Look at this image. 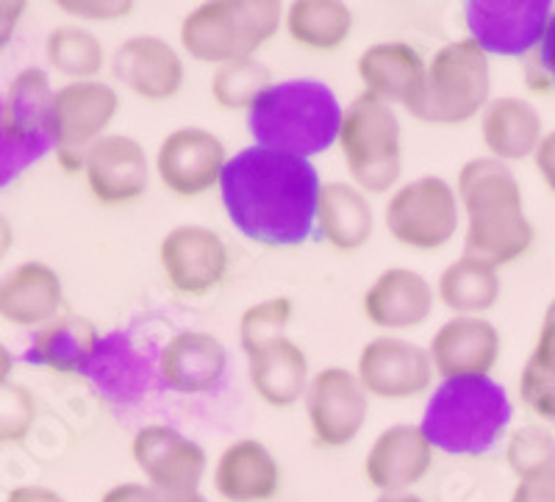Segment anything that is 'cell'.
Masks as SVG:
<instances>
[{
    "instance_id": "obj_45",
    "label": "cell",
    "mask_w": 555,
    "mask_h": 502,
    "mask_svg": "<svg viewBox=\"0 0 555 502\" xmlns=\"http://www.w3.org/2000/svg\"><path fill=\"white\" fill-rule=\"evenodd\" d=\"M7 502H67L48 486H17L7 494Z\"/></svg>"
},
{
    "instance_id": "obj_10",
    "label": "cell",
    "mask_w": 555,
    "mask_h": 502,
    "mask_svg": "<svg viewBox=\"0 0 555 502\" xmlns=\"http://www.w3.org/2000/svg\"><path fill=\"white\" fill-rule=\"evenodd\" d=\"M131 455L162 502H186L203 494L201 484L208 464L206 450L176 427H139L131 441Z\"/></svg>"
},
{
    "instance_id": "obj_36",
    "label": "cell",
    "mask_w": 555,
    "mask_h": 502,
    "mask_svg": "<svg viewBox=\"0 0 555 502\" xmlns=\"http://www.w3.org/2000/svg\"><path fill=\"white\" fill-rule=\"evenodd\" d=\"M505 461L517 477L555 466V436L544 425L517 427L505 445Z\"/></svg>"
},
{
    "instance_id": "obj_8",
    "label": "cell",
    "mask_w": 555,
    "mask_h": 502,
    "mask_svg": "<svg viewBox=\"0 0 555 502\" xmlns=\"http://www.w3.org/2000/svg\"><path fill=\"white\" fill-rule=\"evenodd\" d=\"M384 220L398 245L414 253L442 250L459 231V195L442 176H423L395 189Z\"/></svg>"
},
{
    "instance_id": "obj_28",
    "label": "cell",
    "mask_w": 555,
    "mask_h": 502,
    "mask_svg": "<svg viewBox=\"0 0 555 502\" xmlns=\"http://www.w3.org/2000/svg\"><path fill=\"white\" fill-rule=\"evenodd\" d=\"M250 386L272 409H289L306 397L311 384L309 356L289 336L272 342L270 347L247 358Z\"/></svg>"
},
{
    "instance_id": "obj_13",
    "label": "cell",
    "mask_w": 555,
    "mask_h": 502,
    "mask_svg": "<svg viewBox=\"0 0 555 502\" xmlns=\"http://www.w3.org/2000/svg\"><path fill=\"white\" fill-rule=\"evenodd\" d=\"M158 265L176 295L203 297L225 281L228 247L211 228L178 226L162 239Z\"/></svg>"
},
{
    "instance_id": "obj_19",
    "label": "cell",
    "mask_w": 555,
    "mask_h": 502,
    "mask_svg": "<svg viewBox=\"0 0 555 502\" xmlns=\"http://www.w3.org/2000/svg\"><path fill=\"white\" fill-rule=\"evenodd\" d=\"M434 447L420 425H391L373 441L364 459L366 484L380 494L409 491L434 466Z\"/></svg>"
},
{
    "instance_id": "obj_41",
    "label": "cell",
    "mask_w": 555,
    "mask_h": 502,
    "mask_svg": "<svg viewBox=\"0 0 555 502\" xmlns=\"http://www.w3.org/2000/svg\"><path fill=\"white\" fill-rule=\"evenodd\" d=\"M508 502H555V466L517 477Z\"/></svg>"
},
{
    "instance_id": "obj_5",
    "label": "cell",
    "mask_w": 555,
    "mask_h": 502,
    "mask_svg": "<svg viewBox=\"0 0 555 502\" xmlns=\"http://www.w3.org/2000/svg\"><path fill=\"white\" fill-rule=\"evenodd\" d=\"M275 0H211L192 9L181 23V48L195 62L231 64L253 59L281 28Z\"/></svg>"
},
{
    "instance_id": "obj_46",
    "label": "cell",
    "mask_w": 555,
    "mask_h": 502,
    "mask_svg": "<svg viewBox=\"0 0 555 502\" xmlns=\"http://www.w3.org/2000/svg\"><path fill=\"white\" fill-rule=\"evenodd\" d=\"M12 245H14V228H12V222H9L7 217L0 214V261L9 256Z\"/></svg>"
},
{
    "instance_id": "obj_35",
    "label": "cell",
    "mask_w": 555,
    "mask_h": 502,
    "mask_svg": "<svg viewBox=\"0 0 555 502\" xmlns=\"http://www.w3.org/2000/svg\"><path fill=\"white\" fill-rule=\"evenodd\" d=\"M292 317H295V303L286 295L267 297V300L247 306L240 317V345L245 356H256L272 342L284 339Z\"/></svg>"
},
{
    "instance_id": "obj_33",
    "label": "cell",
    "mask_w": 555,
    "mask_h": 502,
    "mask_svg": "<svg viewBox=\"0 0 555 502\" xmlns=\"http://www.w3.org/2000/svg\"><path fill=\"white\" fill-rule=\"evenodd\" d=\"M44 59L56 73L73 81H95L98 73L106 64L103 42L78 26H56L44 39Z\"/></svg>"
},
{
    "instance_id": "obj_15",
    "label": "cell",
    "mask_w": 555,
    "mask_h": 502,
    "mask_svg": "<svg viewBox=\"0 0 555 502\" xmlns=\"http://www.w3.org/2000/svg\"><path fill=\"white\" fill-rule=\"evenodd\" d=\"M356 377L366 395L405 400L428 391L434 384V364L425 347L400 336H378L361 347Z\"/></svg>"
},
{
    "instance_id": "obj_27",
    "label": "cell",
    "mask_w": 555,
    "mask_h": 502,
    "mask_svg": "<svg viewBox=\"0 0 555 502\" xmlns=\"http://www.w3.org/2000/svg\"><path fill=\"white\" fill-rule=\"evenodd\" d=\"M98 347H101V331L95 322L78 314H64L37 327L28 347V361L62 375H87Z\"/></svg>"
},
{
    "instance_id": "obj_42",
    "label": "cell",
    "mask_w": 555,
    "mask_h": 502,
    "mask_svg": "<svg viewBox=\"0 0 555 502\" xmlns=\"http://www.w3.org/2000/svg\"><path fill=\"white\" fill-rule=\"evenodd\" d=\"M533 162H537L542 181L547 183V189L555 195V131L544 133L542 142H539V151L533 153Z\"/></svg>"
},
{
    "instance_id": "obj_32",
    "label": "cell",
    "mask_w": 555,
    "mask_h": 502,
    "mask_svg": "<svg viewBox=\"0 0 555 502\" xmlns=\"http://www.w3.org/2000/svg\"><path fill=\"white\" fill-rule=\"evenodd\" d=\"M519 397L530 414L555 425V317L544 314L537 347L519 375Z\"/></svg>"
},
{
    "instance_id": "obj_22",
    "label": "cell",
    "mask_w": 555,
    "mask_h": 502,
    "mask_svg": "<svg viewBox=\"0 0 555 502\" xmlns=\"http://www.w3.org/2000/svg\"><path fill=\"white\" fill-rule=\"evenodd\" d=\"M434 297L428 278L405 267H391L366 286L361 311L370 325L384 331H405L428 320L434 311Z\"/></svg>"
},
{
    "instance_id": "obj_7",
    "label": "cell",
    "mask_w": 555,
    "mask_h": 502,
    "mask_svg": "<svg viewBox=\"0 0 555 502\" xmlns=\"http://www.w3.org/2000/svg\"><path fill=\"white\" fill-rule=\"evenodd\" d=\"M492 101V67L475 39H455L434 53L425 92L411 117L430 126H464Z\"/></svg>"
},
{
    "instance_id": "obj_1",
    "label": "cell",
    "mask_w": 555,
    "mask_h": 502,
    "mask_svg": "<svg viewBox=\"0 0 555 502\" xmlns=\"http://www.w3.org/2000/svg\"><path fill=\"white\" fill-rule=\"evenodd\" d=\"M320 186V172L309 158L250 145L228 158L220 197L242 236L278 250L309 242Z\"/></svg>"
},
{
    "instance_id": "obj_47",
    "label": "cell",
    "mask_w": 555,
    "mask_h": 502,
    "mask_svg": "<svg viewBox=\"0 0 555 502\" xmlns=\"http://www.w3.org/2000/svg\"><path fill=\"white\" fill-rule=\"evenodd\" d=\"M14 372V356L7 345H0V386L9 384V377Z\"/></svg>"
},
{
    "instance_id": "obj_49",
    "label": "cell",
    "mask_w": 555,
    "mask_h": 502,
    "mask_svg": "<svg viewBox=\"0 0 555 502\" xmlns=\"http://www.w3.org/2000/svg\"><path fill=\"white\" fill-rule=\"evenodd\" d=\"M544 314H547V317H555V300L550 303V306H547V311H544Z\"/></svg>"
},
{
    "instance_id": "obj_50",
    "label": "cell",
    "mask_w": 555,
    "mask_h": 502,
    "mask_svg": "<svg viewBox=\"0 0 555 502\" xmlns=\"http://www.w3.org/2000/svg\"><path fill=\"white\" fill-rule=\"evenodd\" d=\"M186 502H208V500H206V497L201 494V497H195V500H186Z\"/></svg>"
},
{
    "instance_id": "obj_30",
    "label": "cell",
    "mask_w": 555,
    "mask_h": 502,
    "mask_svg": "<svg viewBox=\"0 0 555 502\" xmlns=\"http://www.w3.org/2000/svg\"><path fill=\"white\" fill-rule=\"evenodd\" d=\"M503 281L498 267L486 265L480 258L461 256L442 272L436 295L455 317H480L498 306Z\"/></svg>"
},
{
    "instance_id": "obj_18",
    "label": "cell",
    "mask_w": 555,
    "mask_h": 502,
    "mask_svg": "<svg viewBox=\"0 0 555 502\" xmlns=\"http://www.w3.org/2000/svg\"><path fill=\"white\" fill-rule=\"evenodd\" d=\"M500 331L483 317H453L430 339L428 356L442 381L453 377H489L498 366Z\"/></svg>"
},
{
    "instance_id": "obj_2",
    "label": "cell",
    "mask_w": 555,
    "mask_h": 502,
    "mask_svg": "<svg viewBox=\"0 0 555 502\" xmlns=\"http://www.w3.org/2000/svg\"><path fill=\"white\" fill-rule=\"evenodd\" d=\"M464 228V256L492 267L514 265L533 247V222L525 214L522 189L508 164L498 158H473L455 181Z\"/></svg>"
},
{
    "instance_id": "obj_48",
    "label": "cell",
    "mask_w": 555,
    "mask_h": 502,
    "mask_svg": "<svg viewBox=\"0 0 555 502\" xmlns=\"http://www.w3.org/2000/svg\"><path fill=\"white\" fill-rule=\"evenodd\" d=\"M375 502H425L423 497L411 494V491H395V494H380Z\"/></svg>"
},
{
    "instance_id": "obj_9",
    "label": "cell",
    "mask_w": 555,
    "mask_h": 502,
    "mask_svg": "<svg viewBox=\"0 0 555 502\" xmlns=\"http://www.w3.org/2000/svg\"><path fill=\"white\" fill-rule=\"evenodd\" d=\"M120 108V94L106 81H69L53 94L51 139L67 176L83 172V158L98 139L106 137Z\"/></svg>"
},
{
    "instance_id": "obj_31",
    "label": "cell",
    "mask_w": 555,
    "mask_h": 502,
    "mask_svg": "<svg viewBox=\"0 0 555 502\" xmlns=\"http://www.w3.org/2000/svg\"><path fill=\"white\" fill-rule=\"evenodd\" d=\"M286 34L311 53H334L353 34V12L339 0H297L286 9Z\"/></svg>"
},
{
    "instance_id": "obj_3",
    "label": "cell",
    "mask_w": 555,
    "mask_h": 502,
    "mask_svg": "<svg viewBox=\"0 0 555 502\" xmlns=\"http://www.w3.org/2000/svg\"><path fill=\"white\" fill-rule=\"evenodd\" d=\"M341 114L334 89L314 78L278 81L253 103L247 128L256 145L286 156L311 158L336 145Z\"/></svg>"
},
{
    "instance_id": "obj_14",
    "label": "cell",
    "mask_w": 555,
    "mask_h": 502,
    "mask_svg": "<svg viewBox=\"0 0 555 502\" xmlns=\"http://www.w3.org/2000/svg\"><path fill=\"white\" fill-rule=\"evenodd\" d=\"M225 167V145L217 133L206 128H176L162 139L156 151L158 181L178 197L206 195L208 189L220 186Z\"/></svg>"
},
{
    "instance_id": "obj_24",
    "label": "cell",
    "mask_w": 555,
    "mask_h": 502,
    "mask_svg": "<svg viewBox=\"0 0 555 502\" xmlns=\"http://www.w3.org/2000/svg\"><path fill=\"white\" fill-rule=\"evenodd\" d=\"M64 306L62 278L42 261H23L0 278V317L17 327H42Z\"/></svg>"
},
{
    "instance_id": "obj_29",
    "label": "cell",
    "mask_w": 555,
    "mask_h": 502,
    "mask_svg": "<svg viewBox=\"0 0 555 502\" xmlns=\"http://www.w3.org/2000/svg\"><path fill=\"white\" fill-rule=\"evenodd\" d=\"M317 228L334 250L356 253L373 236V206L356 183H322L317 201Z\"/></svg>"
},
{
    "instance_id": "obj_37",
    "label": "cell",
    "mask_w": 555,
    "mask_h": 502,
    "mask_svg": "<svg viewBox=\"0 0 555 502\" xmlns=\"http://www.w3.org/2000/svg\"><path fill=\"white\" fill-rule=\"evenodd\" d=\"M37 420V400L23 384L0 386V445H20L31 434Z\"/></svg>"
},
{
    "instance_id": "obj_6",
    "label": "cell",
    "mask_w": 555,
    "mask_h": 502,
    "mask_svg": "<svg viewBox=\"0 0 555 502\" xmlns=\"http://www.w3.org/2000/svg\"><path fill=\"white\" fill-rule=\"evenodd\" d=\"M403 128L389 103L373 94H359L341 114L339 137L347 172L356 186L370 195H384L403 172Z\"/></svg>"
},
{
    "instance_id": "obj_4",
    "label": "cell",
    "mask_w": 555,
    "mask_h": 502,
    "mask_svg": "<svg viewBox=\"0 0 555 502\" xmlns=\"http://www.w3.org/2000/svg\"><path fill=\"white\" fill-rule=\"evenodd\" d=\"M512 416V400L492 377H453L436 386L420 427L434 450L478 459L500 445Z\"/></svg>"
},
{
    "instance_id": "obj_20",
    "label": "cell",
    "mask_w": 555,
    "mask_h": 502,
    "mask_svg": "<svg viewBox=\"0 0 555 502\" xmlns=\"http://www.w3.org/2000/svg\"><path fill=\"white\" fill-rule=\"evenodd\" d=\"M364 92L384 103H398L411 108L420 103L428 78V64L409 42H378L370 44L356 62Z\"/></svg>"
},
{
    "instance_id": "obj_40",
    "label": "cell",
    "mask_w": 555,
    "mask_h": 502,
    "mask_svg": "<svg viewBox=\"0 0 555 502\" xmlns=\"http://www.w3.org/2000/svg\"><path fill=\"white\" fill-rule=\"evenodd\" d=\"M56 7L64 14L81 20H120L133 12V3H128V0H112V3H103V0H59Z\"/></svg>"
},
{
    "instance_id": "obj_38",
    "label": "cell",
    "mask_w": 555,
    "mask_h": 502,
    "mask_svg": "<svg viewBox=\"0 0 555 502\" xmlns=\"http://www.w3.org/2000/svg\"><path fill=\"white\" fill-rule=\"evenodd\" d=\"M525 87L537 94H553L555 92V9L547 20L539 44L525 59Z\"/></svg>"
},
{
    "instance_id": "obj_17",
    "label": "cell",
    "mask_w": 555,
    "mask_h": 502,
    "mask_svg": "<svg viewBox=\"0 0 555 502\" xmlns=\"http://www.w3.org/2000/svg\"><path fill=\"white\" fill-rule=\"evenodd\" d=\"M112 73L128 92L147 103L172 101L186 78L181 53L153 34H137L120 42L112 56Z\"/></svg>"
},
{
    "instance_id": "obj_39",
    "label": "cell",
    "mask_w": 555,
    "mask_h": 502,
    "mask_svg": "<svg viewBox=\"0 0 555 502\" xmlns=\"http://www.w3.org/2000/svg\"><path fill=\"white\" fill-rule=\"evenodd\" d=\"M48 147L37 145H23V142H14L3 128H0V189L12 183L14 178H20L23 172L37 164L39 158L48 156Z\"/></svg>"
},
{
    "instance_id": "obj_25",
    "label": "cell",
    "mask_w": 555,
    "mask_h": 502,
    "mask_svg": "<svg viewBox=\"0 0 555 502\" xmlns=\"http://www.w3.org/2000/svg\"><path fill=\"white\" fill-rule=\"evenodd\" d=\"M53 89L48 73L28 67L17 73L0 101V128L23 145H37L53 151L51 112Z\"/></svg>"
},
{
    "instance_id": "obj_23",
    "label": "cell",
    "mask_w": 555,
    "mask_h": 502,
    "mask_svg": "<svg viewBox=\"0 0 555 502\" xmlns=\"http://www.w3.org/2000/svg\"><path fill=\"white\" fill-rule=\"evenodd\" d=\"M284 484L281 464L259 439H240L220 452L215 489L225 502H270Z\"/></svg>"
},
{
    "instance_id": "obj_43",
    "label": "cell",
    "mask_w": 555,
    "mask_h": 502,
    "mask_svg": "<svg viewBox=\"0 0 555 502\" xmlns=\"http://www.w3.org/2000/svg\"><path fill=\"white\" fill-rule=\"evenodd\" d=\"M101 502H162L147 484H117L101 497Z\"/></svg>"
},
{
    "instance_id": "obj_26",
    "label": "cell",
    "mask_w": 555,
    "mask_h": 502,
    "mask_svg": "<svg viewBox=\"0 0 555 502\" xmlns=\"http://www.w3.org/2000/svg\"><path fill=\"white\" fill-rule=\"evenodd\" d=\"M480 137L492 158L508 164L533 156L542 142V117L525 98H492L480 112Z\"/></svg>"
},
{
    "instance_id": "obj_34",
    "label": "cell",
    "mask_w": 555,
    "mask_h": 502,
    "mask_svg": "<svg viewBox=\"0 0 555 502\" xmlns=\"http://www.w3.org/2000/svg\"><path fill=\"white\" fill-rule=\"evenodd\" d=\"M272 73L259 59H240V62L220 64L211 76V98L228 112H250L253 103L272 87Z\"/></svg>"
},
{
    "instance_id": "obj_16",
    "label": "cell",
    "mask_w": 555,
    "mask_h": 502,
    "mask_svg": "<svg viewBox=\"0 0 555 502\" xmlns=\"http://www.w3.org/2000/svg\"><path fill=\"white\" fill-rule=\"evenodd\" d=\"M83 178L101 206H128L147 192L151 162L142 142L128 133H106L89 147Z\"/></svg>"
},
{
    "instance_id": "obj_44",
    "label": "cell",
    "mask_w": 555,
    "mask_h": 502,
    "mask_svg": "<svg viewBox=\"0 0 555 502\" xmlns=\"http://www.w3.org/2000/svg\"><path fill=\"white\" fill-rule=\"evenodd\" d=\"M23 14H26V3L23 0H0V48H7L12 42Z\"/></svg>"
},
{
    "instance_id": "obj_21",
    "label": "cell",
    "mask_w": 555,
    "mask_h": 502,
    "mask_svg": "<svg viewBox=\"0 0 555 502\" xmlns=\"http://www.w3.org/2000/svg\"><path fill=\"white\" fill-rule=\"evenodd\" d=\"M228 370V350L215 333H176L158 356V375L178 395H206L222 384Z\"/></svg>"
},
{
    "instance_id": "obj_11",
    "label": "cell",
    "mask_w": 555,
    "mask_h": 502,
    "mask_svg": "<svg viewBox=\"0 0 555 502\" xmlns=\"http://www.w3.org/2000/svg\"><path fill=\"white\" fill-rule=\"evenodd\" d=\"M553 14L550 0H473L464 7L469 39L486 56L528 59Z\"/></svg>"
},
{
    "instance_id": "obj_12",
    "label": "cell",
    "mask_w": 555,
    "mask_h": 502,
    "mask_svg": "<svg viewBox=\"0 0 555 502\" xmlns=\"http://www.w3.org/2000/svg\"><path fill=\"white\" fill-rule=\"evenodd\" d=\"M306 414L311 436L320 447L341 450L353 445L370 416V395L356 372L345 366H325L311 377L306 391Z\"/></svg>"
}]
</instances>
